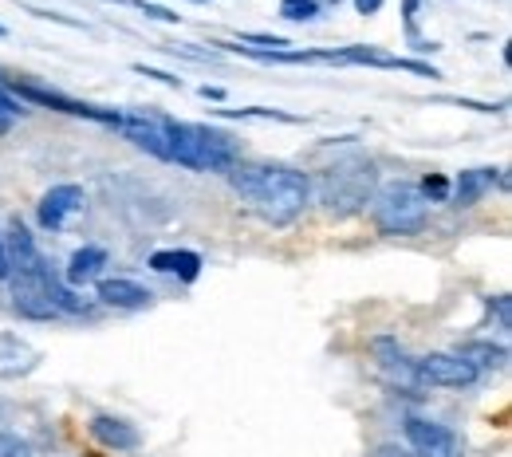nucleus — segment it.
Wrapping results in <instances>:
<instances>
[{"instance_id": "nucleus-1", "label": "nucleus", "mask_w": 512, "mask_h": 457, "mask_svg": "<svg viewBox=\"0 0 512 457\" xmlns=\"http://www.w3.org/2000/svg\"><path fill=\"white\" fill-rule=\"evenodd\" d=\"M229 186L253 205L268 225H292L308 201H312V182L308 174L280 166V162H233L229 170Z\"/></svg>"}, {"instance_id": "nucleus-2", "label": "nucleus", "mask_w": 512, "mask_h": 457, "mask_svg": "<svg viewBox=\"0 0 512 457\" xmlns=\"http://www.w3.org/2000/svg\"><path fill=\"white\" fill-rule=\"evenodd\" d=\"M162 131H166V162H178L186 170H217V174H225L237 162L233 138L213 127L162 119Z\"/></svg>"}, {"instance_id": "nucleus-3", "label": "nucleus", "mask_w": 512, "mask_h": 457, "mask_svg": "<svg viewBox=\"0 0 512 457\" xmlns=\"http://www.w3.org/2000/svg\"><path fill=\"white\" fill-rule=\"evenodd\" d=\"M379 186V174H375V162L363 158V154H351L343 162H335L331 170H323L320 178V205L331 217H347V213H359L371 194Z\"/></svg>"}, {"instance_id": "nucleus-4", "label": "nucleus", "mask_w": 512, "mask_h": 457, "mask_svg": "<svg viewBox=\"0 0 512 457\" xmlns=\"http://www.w3.org/2000/svg\"><path fill=\"white\" fill-rule=\"evenodd\" d=\"M371 217L390 237L422 233V225H426V197L418 194V186H410V182H390L371 201Z\"/></svg>"}, {"instance_id": "nucleus-5", "label": "nucleus", "mask_w": 512, "mask_h": 457, "mask_svg": "<svg viewBox=\"0 0 512 457\" xmlns=\"http://www.w3.org/2000/svg\"><path fill=\"white\" fill-rule=\"evenodd\" d=\"M8 288H12V308L24 320H56L60 316V284L52 280V268L44 261L28 272H12Z\"/></svg>"}, {"instance_id": "nucleus-6", "label": "nucleus", "mask_w": 512, "mask_h": 457, "mask_svg": "<svg viewBox=\"0 0 512 457\" xmlns=\"http://www.w3.org/2000/svg\"><path fill=\"white\" fill-rule=\"evenodd\" d=\"M414 375H418V387H453V391H461V387H473L477 383V371L453 351H430V355H422V359H414Z\"/></svg>"}, {"instance_id": "nucleus-7", "label": "nucleus", "mask_w": 512, "mask_h": 457, "mask_svg": "<svg viewBox=\"0 0 512 457\" xmlns=\"http://www.w3.org/2000/svg\"><path fill=\"white\" fill-rule=\"evenodd\" d=\"M12 99H28V103H40V107H52V111H64V115H75V119H91V123H103V127H119V111H103V107H91V103H79V99H67L60 91H48V87H36V83H16L8 87Z\"/></svg>"}, {"instance_id": "nucleus-8", "label": "nucleus", "mask_w": 512, "mask_h": 457, "mask_svg": "<svg viewBox=\"0 0 512 457\" xmlns=\"http://www.w3.org/2000/svg\"><path fill=\"white\" fill-rule=\"evenodd\" d=\"M406 442L414 457H457L453 430L430 418H406Z\"/></svg>"}, {"instance_id": "nucleus-9", "label": "nucleus", "mask_w": 512, "mask_h": 457, "mask_svg": "<svg viewBox=\"0 0 512 457\" xmlns=\"http://www.w3.org/2000/svg\"><path fill=\"white\" fill-rule=\"evenodd\" d=\"M40 347H32L24 335L16 331H0V379L12 383V379H24L40 367Z\"/></svg>"}, {"instance_id": "nucleus-10", "label": "nucleus", "mask_w": 512, "mask_h": 457, "mask_svg": "<svg viewBox=\"0 0 512 457\" xmlns=\"http://www.w3.org/2000/svg\"><path fill=\"white\" fill-rule=\"evenodd\" d=\"M371 351H375V359H379V367H383V375L390 383H398L402 391H414L418 387V375H414V359L406 355V347L398 343V339H390V335H379L375 343H371Z\"/></svg>"}, {"instance_id": "nucleus-11", "label": "nucleus", "mask_w": 512, "mask_h": 457, "mask_svg": "<svg viewBox=\"0 0 512 457\" xmlns=\"http://www.w3.org/2000/svg\"><path fill=\"white\" fill-rule=\"evenodd\" d=\"M83 201H87V197H83L79 186H52L48 194L40 197L36 217H40V225H44V229H52V233H56V229H64L71 213H79V209H83Z\"/></svg>"}, {"instance_id": "nucleus-12", "label": "nucleus", "mask_w": 512, "mask_h": 457, "mask_svg": "<svg viewBox=\"0 0 512 457\" xmlns=\"http://www.w3.org/2000/svg\"><path fill=\"white\" fill-rule=\"evenodd\" d=\"M0 241H4V257H8V276L12 272H28V268H36V264L44 261L36 241H32V233H28V225L20 217L8 221V233Z\"/></svg>"}, {"instance_id": "nucleus-13", "label": "nucleus", "mask_w": 512, "mask_h": 457, "mask_svg": "<svg viewBox=\"0 0 512 457\" xmlns=\"http://www.w3.org/2000/svg\"><path fill=\"white\" fill-rule=\"evenodd\" d=\"M99 300L107 308H123V312H138V308H150V288L134 284L127 276H111V280H99Z\"/></svg>"}, {"instance_id": "nucleus-14", "label": "nucleus", "mask_w": 512, "mask_h": 457, "mask_svg": "<svg viewBox=\"0 0 512 457\" xmlns=\"http://www.w3.org/2000/svg\"><path fill=\"white\" fill-rule=\"evenodd\" d=\"M91 438L99 446H107V450H138V442H142V434L130 422L111 418V414H95L91 418Z\"/></svg>"}, {"instance_id": "nucleus-15", "label": "nucleus", "mask_w": 512, "mask_h": 457, "mask_svg": "<svg viewBox=\"0 0 512 457\" xmlns=\"http://www.w3.org/2000/svg\"><path fill=\"white\" fill-rule=\"evenodd\" d=\"M493 182H497V170H465V174H457L449 201H453L457 209H473L481 197L493 190Z\"/></svg>"}, {"instance_id": "nucleus-16", "label": "nucleus", "mask_w": 512, "mask_h": 457, "mask_svg": "<svg viewBox=\"0 0 512 457\" xmlns=\"http://www.w3.org/2000/svg\"><path fill=\"white\" fill-rule=\"evenodd\" d=\"M150 268L154 272H166V276H182L186 284L201 276V257L190 253V249H162L150 257Z\"/></svg>"}, {"instance_id": "nucleus-17", "label": "nucleus", "mask_w": 512, "mask_h": 457, "mask_svg": "<svg viewBox=\"0 0 512 457\" xmlns=\"http://www.w3.org/2000/svg\"><path fill=\"white\" fill-rule=\"evenodd\" d=\"M103 268H107V249L83 245V249L67 261V284H91V280H99Z\"/></svg>"}, {"instance_id": "nucleus-18", "label": "nucleus", "mask_w": 512, "mask_h": 457, "mask_svg": "<svg viewBox=\"0 0 512 457\" xmlns=\"http://www.w3.org/2000/svg\"><path fill=\"white\" fill-rule=\"evenodd\" d=\"M457 355L481 375V371H505V363H509V351L505 347H493V343H465V347H457Z\"/></svg>"}, {"instance_id": "nucleus-19", "label": "nucleus", "mask_w": 512, "mask_h": 457, "mask_svg": "<svg viewBox=\"0 0 512 457\" xmlns=\"http://www.w3.org/2000/svg\"><path fill=\"white\" fill-rule=\"evenodd\" d=\"M320 12L316 0H280V16L284 20H312Z\"/></svg>"}, {"instance_id": "nucleus-20", "label": "nucleus", "mask_w": 512, "mask_h": 457, "mask_svg": "<svg viewBox=\"0 0 512 457\" xmlns=\"http://www.w3.org/2000/svg\"><path fill=\"white\" fill-rule=\"evenodd\" d=\"M0 457H32V446L8 430H0Z\"/></svg>"}, {"instance_id": "nucleus-21", "label": "nucleus", "mask_w": 512, "mask_h": 457, "mask_svg": "<svg viewBox=\"0 0 512 457\" xmlns=\"http://www.w3.org/2000/svg\"><path fill=\"white\" fill-rule=\"evenodd\" d=\"M418 194L430 197V201H446V197H449V182H446V178H438V174H434V178H426V182L418 186Z\"/></svg>"}, {"instance_id": "nucleus-22", "label": "nucleus", "mask_w": 512, "mask_h": 457, "mask_svg": "<svg viewBox=\"0 0 512 457\" xmlns=\"http://www.w3.org/2000/svg\"><path fill=\"white\" fill-rule=\"evenodd\" d=\"M367 457H414L406 446H398V442H383V446H375Z\"/></svg>"}, {"instance_id": "nucleus-23", "label": "nucleus", "mask_w": 512, "mask_h": 457, "mask_svg": "<svg viewBox=\"0 0 512 457\" xmlns=\"http://www.w3.org/2000/svg\"><path fill=\"white\" fill-rule=\"evenodd\" d=\"M489 312H497V324L509 327V296H497V300H489Z\"/></svg>"}, {"instance_id": "nucleus-24", "label": "nucleus", "mask_w": 512, "mask_h": 457, "mask_svg": "<svg viewBox=\"0 0 512 457\" xmlns=\"http://www.w3.org/2000/svg\"><path fill=\"white\" fill-rule=\"evenodd\" d=\"M355 8H359L363 16H375V12L383 8V0H355Z\"/></svg>"}, {"instance_id": "nucleus-25", "label": "nucleus", "mask_w": 512, "mask_h": 457, "mask_svg": "<svg viewBox=\"0 0 512 457\" xmlns=\"http://www.w3.org/2000/svg\"><path fill=\"white\" fill-rule=\"evenodd\" d=\"M0 36H4V28H0Z\"/></svg>"}]
</instances>
